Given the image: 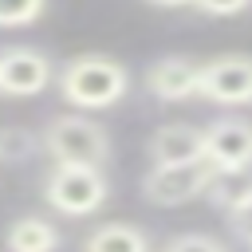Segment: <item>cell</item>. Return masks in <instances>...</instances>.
Masks as SVG:
<instances>
[{"label": "cell", "instance_id": "obj_6", "mask_svg": "<svg viewBox=\"0 0 252 252\" xmlns=\"http://www.w3.org/2000/svg\"><path fill=\"white\" fill-rule=\"evenodd\" d=\"M55 79V67L43 51L35 47H4L0 51V94H39L47 91V83Z\"/></svg>", "mask_w": 252, "mask_h": 252}, {"label": "cell", "instance_id": "obj_9", "mask_svg": "<svg viewBox=\"0 0 252 252\" xmlns=\"http://www.w3.org/2000/svg\"><path fill=\"white\" fill-rule=\"evenodd\" d=\"M150 158H154V165H173V161L205 158V134L197 126H185V122H165L150 138Z\"/></svg>", "mask_w": 252, "mask_h": 252}, {"label": "cell", "instance_id": "obj_10", "mask_svg": "<svg viewBox=\"0 0 252 252\" xmlns=\"http://www.w3.org/2000/svg\"><path fill=\"white\" fill-rule=\"evenodd\" d=\"M205 197L224 209V213H236L240 205L252 201V165H236V169H213L209 185H205Z\"/></svg>", "mask_w": 252, "mask_h": 252}, {"label": "cell", "instance_id": "obj_8", "mask_svg": "<svg viewBox=\"0 0 252 252\" xmlns=\"http://www.w3.org/2000/svg\"><path fill=\"white\" fill-rule=\"evenodd\" d=\"M197 75H201L197 59H189V55H165V59L150 63L146 91L154 98H161V102H181V98L197 94Z\"/></svg>", "mask_w": 252, "mask_h": 252}, {"label": "cell", "instance_id": "obj_14", "mask_svg": "<svg viewBox=\"0 0 252 252\" xmlns=\"http://www.w3.org/2000/svg\"><path fill=\"white\" fill-rule=\"evenodd\" d=\"M32 150H35V138L28 130H20V126L0 130V158L4 161H24V158H32Z\"/></svg>", "mask_w": 252, "mask_h": 252}, {"label": "cell", "instance_id": "obj_11", "mask_svg": "<svg viewBox=\"0 0 252 252\" xmlns=\"http://www.w3.org/2000/svg\"><path fill=\"white\" fill-rule=\"evenodd\" d=\"M4 244H8V252H55L59 228L43 217H20V220H12Z\"/></svg>", "mask_w": 252, "mask_h": 252}, {"label": "cell", "instance_id": "obj_16", "mask_svg": "<svg viewBox=\"0 0 252 252\" xmlns=\"http://www.w3.org/2000/svg\"><path fill=\"white\" fill-rule=\"evenodd\" d=\"M193 8H201L205 16H236V12H244L252 0H189Z\"/></svg>", "mask_w": 252, "mask_h": 252}, {"label": "cell", "instance_id": "obj_12", "mask_svg": "<svg viewBox=\"0 0 252 252\" xmlns=\"http://www.w3.org/2000/svg\"><path fill=\"white\" fill-rule=\"evenodd\" d=\"M83 252H150V236L134 224H98L87 240H83Z\"/></svg>", "mask_w": 252, "mask_h": 252}, {"label": "cell", "instance_id": "obj_5", "mask_svg": "<svg viewBox=\"0 0 252 252\" xmlns=\"http://www.w3.org/2000/svg\"><path fill=\"white\" fill-rule=\"evenodd\" d=\"M197 94L217 106H252V55H217L201 63Z\"/></svg>", "mask_w": 252, "mask_h": 252}, {"label": "cell", "instance_id": "obj_1", "mask_svg": "<svg viewBox=\"0 0 252 252\" xmlns=\"http://www.w3.org/2000/svg\"><path fill=\"white\" fill-rule=\"evenodd\" d=\"M55 87L59 94L79 106V110H106L114 102L126 98L130 91V71L126 63H118L114 55H98V51H83V55H71L59 75H55Z\"/></svg>", "mask_w": 252, "mask_h": 252}, {"label": "cell", "instance_id": "obj_13", "mask_svg": "<svg viewBox=\"0 0 252 252\" xmlns=\"http://www.w3.org/2000/svg\"><path fill=\"white\" fill-rule=\"evenodd\" d=\"M47 0H0V28H28L43 16Z\"/></svg>", "mask_w": 252, "mask_h": 252}, {"label": "cell", "instance_id": "obj_7", "mask_svg": "<svg viewBox=\"0 0 252 252\" xmlns=\"http://www.w3.org/2000/svg\"><path fill=\"white\" fill-rule=\"evenodd\" d=\"M201 134H205V161L213 169L252 165V122H244V118H217Z\"/></svg>", "mask_w": 252, "mask_h": 252}, {"label": "cell", "instance_id": "obj_17", "mask_svg": "<svg viewBox=\"0 0 252 252\" xmlns=\"http://www.w3.org/2000/svg\"><path fill=\"white\" fill-rule=\"evenodd\" d=\"M232 217V228H236V236H244L248 244H252V201L248 205H240L236 213H228Z\"/></svg>", "mask_w": 252, "mask_h": 252}, {"label": "cell", "instance_id": "obj_4", "mask_svg": "<svg viewBox=\"0 0 252 252\" xmlns=\"http://www.w3.org/2000/svg\"><path fill=\"white\" fill-rule=\"evenodd\" d=\"M209 177H213V165L205 158L173 161V165H150V173L142 177V193H146L150 205L173 209V205H185V201L201 197Z\"/></svg>", "mask_w": 252, "mask_h": 252}, {"label": "cell", "instance_id": "obj_3", "mask_svg": "<svg viewBox=\"0 0 252 252\" xmlns=\"http://www.w3.org/2000/svg\"><path fill=\"white\" fill-rule=\"evenodd\" d=\"M43 197L63 217H91L94 209L106 205L110 181L102 177L98 165H59L55 161L43 181Z\"/></svg>", "mask_w": 252, "mask_h": 252}, {"label": "cell", "instance_id": "obj_2", "mask_svg": "<svg viewBox=\"0 0 252 252\" xmlns=\"http://www.w3.org/2000/svg\"><path fill=\"white\" fill-rule=\"evenodd\" d=\"M43 150L59 165H106L110 161V134L83 114H55L43 126Z\"/></svg>", "mask_w": 252, "mask_h": 252}, {"label": "cell", "instance_id": "obj_15", "mask_svg": "<svg viewBox=\"0 0 252 252\" xmlns=\"http://www.w3.org/2000/svg\"><path fill=\"white\" fill-rule=\"evenodd\" d=\"M161 252H228V248L209 232H181V236H169Z\"/></svg>", "mask_w": 252, "mask_h": 252}, {"label": "cell", "instance_id": "obj_18", "mask_svg": "<svg viewBox=\"0 0 252 252\" xmlns=\"http://www.w3.org/2000/svg\"><path fill=\"white\" fill-rule=\"evenodd\" d=\"M150 4H158V8H181V4H189V0H150Z\"/></svg>", "mask_w": 252, "mask_h": 252}]
</instances>
